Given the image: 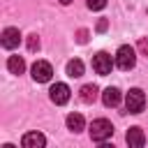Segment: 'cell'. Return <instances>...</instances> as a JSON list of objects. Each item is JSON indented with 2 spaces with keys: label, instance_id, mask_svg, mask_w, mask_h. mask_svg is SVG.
Returning <instances> with one entry per match:
<instances>
[{
  "label": "cell",
  "instance_id": "cell-16",
  "mask_svg": "<svg viewBox=\"0 0 148 148\" xmlns=\"http://www.w3.org/2000/svg\"><path fill=\"white\" fill-rule=\"evenodd\" d=\"M28 46H30V51H35V49L39 46V39H37V35H30V42H28Z\"/></svg>",
  "mask_w": 148,
  "mask_h": 148
},
{
  "label": "cell",
  "instance_id": "cell-4",
  "mask_svg": "<svg viewBox=\"0 0 148 148\" xmlns=\"http://www.w3.org/2000/svg\"><path fill=\"white\" fill-rule=\"evenodd\" d=\"M30 72H32V79H35L37 83H46V81H51V76H53V67H51V62H46V60H37V62L30 67Z\"/></svg>",
  "mask_w": 148,
  "mask_h": 148
},
{
  "label": "cell",
  "instance_id": "cell-15",
  "mask_svg": "<svg viewBox=\"0 0 148 148\" xmlns=\"http://www.w3.org/2000/svg\"><path fill=\"white\" fill-rule=\"evenodd\" d=\"M88 7H90L92 12H99V9L106 7V0H88Z\"/></svg>",
  "mask_w": 148,
  "mask_h": 148
},
{
  "label": "cell",
  "instance_id": "cell-14",
  "mask_svg": "<svg viewBox=\"0 0 148 148\" xmlns=\"http://www.w3.org/2000/svg\"><path fill=\"white\" fill-rule=\"evenodd\" d=\"M81 99H83L86 104H92V102L97 99V88H95V86H83V88H81Z\"/></svg>",
  "mask_w": 148,
  "mask_h": 148
},
{
  "label": "cell",
  "instance_id": "cell-5",
  "mask_svg": "<svg viewBox=\"0 0 148 148\" xmlns=\"http://www.w3.org/2000/svg\"><path fill=\"white\" fill-rule=\"evenodd\" d=\"M111 67H113V60H111V56H109V53L99 51V53H95V56H92V69H95L99 76L111 74Z\"/></svg>",
  "mask_w": 148,
  "mask_h": 148
},
{
  "label": "cell",
  "instance_id": "cell-7",
  "mask_svg": "<svg viewBox=\"0 0 148 148\" xmlns=\"http://www.w3.org/2000/svg\"><path fill=\"white\" fill-rule=\"evenodd\" d=\"M21 146L23 148H44L46 146V136L42 132H28V134H23Z\"/></svg>",
  "mask_w": 148,
  "mask_h": 148
},
{
  "label": "cell",
  "instance_id": "cell-9",
  "mask_svg": "<svg viewBox=\"0 0 148 148\" xmlns=\"http://www.w3.org/2000/svg\"><path fill=\"white\" fill-rule=\"evenodd\" d=\"M18 42H21L18 28H5V30H2V46H5V49H16Z\"/></svg>",
  "mask_w": 148,
  "mask_h": 148
},
{
  "label": "cell",
  "instance_id": "cell-11",
  "mask_svg": "<svg viewBox=\"0 0 148 148\" xmlns=\"http://www.w3.org/2000/svg\"><path fill=\"white\" fill-rule=\"evenodd\" d=\"M7 69H9L12 74H23V69H25L23 58H21V56H9V60H7Z\"/></svg>",
  "mask_w": 148,
  "mask_h": 148
},
{
  "label": "cell",
  "instance_id": "cell-17",
  "mask_svg": "<svg viewBox=\"0 0 148 148\" xmlns=\"http://www.w3.org/2000/svg\"><path fill=\"white\" fill-rule=\"evenodd\" d=\"M60 2H62V5H69V2H72V0H60Z\"/></svg>",
  "mask_w": 148,
  "mask_h": 148
},
{
  "label": "cell",
  "instance_id": "cell-12",
  "mask_svg": "<svg viewBox=\"0 0 148 148\" xmlns=\"http://www.w3.org/2000/svg\"><path fill=\"white\" fill-rule=\"evenodd\" d=\"M67 74H69L72 79H79V76H83V62H81L79 58L69 60V62H67Z\"/></svg>",
  "mask_w": 148,
  "mask_h": 148
},
{
  "label": "cell",
  "instance_id": "cell-3",
  "mask_svg": "<svg viewBox=\"0 0 148 148\" xmlns=\"http://www.w3.org/2000/svg\"><path fill=\"white\" fill-rule=\"evenodd\" d=\"M125 106H127L130 113H141L143 106H146V95H143V90L132 88V90L125 95Z\"/></svg>",
  "mask_w": 148,
  "mask_h": 148
},
{
  "label": "cell",
  "instance_id": "cell-8",
  "mask_svg": "<svg viewBox=\"0 0 148 148\" xmlns=\"http://www.w3.org/2000/svg\"><path fill=\"white\" fill-rule=\"evenodd\" d=\"M125 141L130 143V148H141L146 143V134L141 127H130L127 134H125Z\"/></svg>",
  "mask_w": 148,
  "mask_h": 148
},
{
  "label": "cell",
  "instance_id": "cell-13",
  "mask_svg": "<svg viewBox=\"0 0 148 148\" xmlns=\"http://www.w3.org/2000/svg\"><path fill=\"white\" fill-rule=\"evenodd\" d=\"M83 125H86V123H83V116H81V113H69V116H67V127H69L72 132H81Z\"/></svg>",
  "mask_w": 148,
  "mask_h": 148
},
{
  "label": "cell",
  "instance_id": "cell-2",
  "mask_svg": "<svg viewBox=\"0 0 148 148\" xmlns=\"http://www.w3.org/2000/svg\"><path fill=\"white\" fill-rule=\"evenodd\" d=\"M116 65L123 69V72H127V69H132L134 65H136V51L132 49V46H120L118 49V53H116Z\"/></svg>",
  "mask_w": 148,
  "mask_h": 148
},
{
  "label": "cell",
  "instance_id": "cell-10",
  "mask_svg": "<svg viewBox=\"0 0 148 148\" xmlns=\"http://www.w3.org/2000/svg\"><path fill=\"white\" fill-rule=\"evenodd\" d=\"M102 102H104L106 106H118V104H120V90H118V88H106V90L102 92Z\"/></svg>",
  "mask_w": 148,
  "mask_h": 148
},
{
  "label": "cell",
  "instance_id": "cell-6",
  "mask_svg": "<svg viewBox=\"0 0 148 148\" xmlns=\"http://www.w3.org/2000/svg\"><path fill=\"white\" fill-rule=\"evenodd\" d=\"M49 97H51V102L53 104H67L69 102V97H72V90H69V86L67 83H56V86H51V90H49Z\"/></svg>",
  "mask_w": 148,
  "mask_h": 148
},
{
  "label": "cell",
  "instance_id": "cell-1",
  "mask_svg": "<svg viewBox=\"0 0 148 148\" xmlns=\"http://www.w3.org/2000/svg\"><path fill=\"white\" fill-rule=\"evenodd\" d=\"M113 134V125L106 120V118H97L90 123V139L97 141V143H104L106 139H111Z\"/></svg>",
  "mask_w": 148,
  "mask_h": 148
}]
</instances>
